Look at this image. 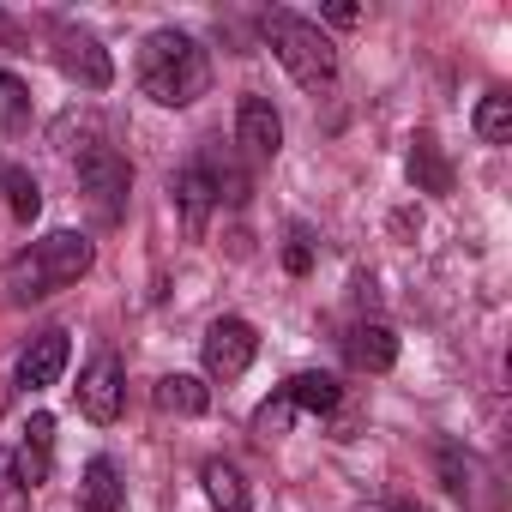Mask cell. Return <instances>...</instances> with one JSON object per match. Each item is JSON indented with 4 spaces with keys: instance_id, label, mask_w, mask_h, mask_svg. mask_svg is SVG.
I'll return each instance as SVG.
<instances>
[{
    "instance_id": "14",
    "label": "cell",
    "mask_w": 512,
    "mask_h": 512,
    "mask_svg": "<svg viewBox=\"0 0 512 512\" xmlns=\"http://www.w3.org/2000/svg\"><path fill=\"white\" fill-rule=\"evenodd\" d=\"M199 488L211 500V512H247V482L229 458H205L199 464Z\"/></svg>"
},
{
    "instance_id": "21",
    "label": "cell",
    "mask_w": 512,
    "mask_h": 512,
    "mask_svg": "<svg viewBox=\"0 0 512 512\" xmlns=\"http://www.w3.org/2000/svg\"><path fill=\"white\" fill-rule=\"evenodd\" d=\"M0 512H31V488L19 482V470H13L7 452H0Z\"/></svg>"
},
{
    "instance_id": "8",
    "label": "cell",
    "mask_w": 512,
    "mask_h": 512,
    "mask_svg": "<svg viewBox=\"0 0 512 512\" xmlns=\"http://www.w3.org/2000/svg\"><path fill=\"white\" fill-rule=\"evenodd\" d=\"M235 139H241V151H247L253 163H272V157L284 151V121H278V109H272L260 91H247V97L235 103Z\"/></svg>"
},
{
    "instance_id": "10",
    "label": "cell",
    "mask_w": 512,
    "mask_h": 512,
    "mask_svg": "<svg viewBox=\"0 0 512 512\" xmlns=\"http://www.w3.org/2000/svg\"><path fill=\"white\" fill-rule=\"evenodd\" d=\"M67 356H73L67 332H43V338H31V350L19 356V386H25V392L55 386V380H61V368H67Z\"/></svg>"
},
{
    "instance_id": "6",
    "label": "cell",
    "mask_w": 512,
    "mask_h": 512,
    "mask_svg": "<svg viewBox=\"0 0 512 512\" xmlns=\"http://www.w3.org/2000/svg\"><path fill=\"white\" fill-rule=\"evenodd\" d=\"M55 67H61L67 79H79L85 91H109V79H115L109 49H103L91 31H79V25H55Z\"/></svg>"
},
{
    "instance_id": "20",
    "label": "cell",
    "mask_w": 512,
    "mask_h": 512,
    "mask_svg": "<svg viewBox=\"0 0 512 512\" xmlns=\"http://www.w3.org/2000/svg\"><path fill=\"white\" fill-rule=\"evenodd\" d=\"M0 127H7V133L31 127V85L13 79V73H0Z\"/></svg>"
},
{
    "instance_id": "1",
    "label": "cell",
    "mask_w": 512,
    "mask_h": 512,
    "mask_svg": "<svg viewBox=\"0 0 512 512\" xmlns=\"http://www.w3.org/2000/svg\"><path fill=\"white\" fill-rule=\"evenodd\" d=\"M91 260H97L91 235H79V229H55V235L19 247L13 260L0 266V284H7L13 302H43V296L67 290V284H79V278L91 272Z\"/></svg>"
},
{
    "instance_id": "18",
    "label": "cell",
    "mask_w": 512,
    "mask_h": 512,
    "mask_svg": "<svg viewBox=\"0 0 512 512\" xmlns=\"http://www.w3.org/2000/svg\"><path fill=\"white\" fill-rule=\"evenodd\" d=\"M476 139H482V145H506V139H512V97H506V91H488V97L476 103Z\"/></svg>"
},
{
    "instance_id": "16",
    "label": "cell",
    "mask_w": 512,
    "mask_h": 512,
    "mask_svg": "<svg viewBox=\"0 0 512 512\" xmlns=\"http://www.w3.org/2000/svg\"><path fill=\"white\" fill-rule=\"evenodd\" d=\"M157 410L163 416H205L211 410V386L193 374H163L157 380Z\"/></svg>"
},
{
    "instance_id": "24",
    "label": "cell",
    "mask_w": 512,
    "mask_h": 512,
    "mask_svg": "<svg viewBox=\"0 0 512 512\" xmlns=\"http://www.w3.org/2000/svg\"><path fill=\"white\" fill-rule=\"evenodd\" d=\"M440 476H446V488L452 494H464L470 482H464V458H458V446H440Z\"/></svg>"
},
{
    "instance_id": "22",
    "label": "cell",
    "mask_w": 512,
    "mask_h": 512,
    "mask_svg": "<svg viewBox=\"0 0 512 512\" xmlns=\"http://www.w3.org/2000/svg\"><path fill=\"white\" fill-rule=\"evenodd\" d=\"M290 416H296V410H290L284 398H266L260 410H253V434H260V440H278V434L290 428Z\"/></svg>"
},
{
    "instance_id": "7",
    "label": "cell",
    "mask_w": 512,
    "mask_h": 512,
    "mask_svg": "<svg viewBox=\"0 0 512 512\" xmlns=\"http://www.w3.org/2000/svg\"><path fill=\"white\" fill-rule=\"evenodd\" d=\"M121 410H127V374H121V362L103 350V356H91L85 374H79V416L97 422V428H109Z\"/></svg>"
},
{
    "instance_id": "25",
    "label": "cell",
    "mask_w": 512,
    "mask_h": 512,
    "mask_svg": "<svg viewBox=\"0 0 512 512\" xmlns=\"http://www.w3.org/2000/svg\"><path fill=\"white\" fill-rule=\"evenodd\" d=\"M326 19H332V25H356L362 13H356V7H326Z\"/></svg>"
},
{
    "instance_id": "13",
    "label": "cell",
    "mask_w": 512,
    "mask_h": 512,
    "mask_svg": "<svg viewBox=\"0 0 512 512\" xmlns=\"http://www.w3.org/2000/svg\"><path fill=\"white\" fill-rule=\"evenodd\" d=\"M175 205H181L187 235L199 241V235H205V223H211V205H217V193H211V181H205V169H199V163L175 175Z\"/></svg>"
},
{
    "instance_id": "19",
    "label": "cell",
    "mask_w": 512,
    "mask_h": 512,
    "mask_svg": "<svg viewBox=\"0 0 512 512\" xmlns=\"http://www.w3.org/2000/svg\"><path fill=\"white\" fill-rule=\"evenodd\" d=\"M0 187H7V205H13L19 223H31V217L43 211V187H37L31 169H0Z\"/></svg>"
},
{
    "instance_id": "11",
    "label": "cell",
    "mask_w": 512,
    "mask_h": 512,
    "mask_svg": "<svg viewBox=\"0 0 512 512\" xmlns=\"http://www.w3.org/2000/svg\"><path fill=\"white\" fill-rule=\"evenodd\" d=\"M344 356H350V368H362V374H386V368L398 362V338H392V326L362 320V326H350Z\"/></svg>"
},
{
    "instance_id": "2",
    "label": "cell",
    "mask_w": 512,
    "mask_h": 512,
    "mask_svg": "<svg viewBox=\"0 0 512 512\" xmlns=\"http://www.w3.org/2000/svg\"><path fill=\"white\" fill-rule=\"evenodd\" d=\"M211 85V61L187 31H151L139 49V91L163 109H187L199 103Z\"/></svg>"
},
{
    "instance_id": "15",
    "label": "cell",
    "mask_w": 512,
    "mask_h": 512,
    "mask_svg": "<svg viewBox=\"0 0 512 512\" xmlns=\"http://www.w3.org/2000/svg\"><path fill=\"white\" fill-rule=\"evenodd\" d=\"M127 488H121V470L109 458H91L85 476H79V512H121Z\"/></svg>"
},
{
    "instance_id": "9",
    "label": "cell",
    "mask_w": 512,
    "mask_h": 512,
    "mask_svg": "<svg viewBox=\"0 0 512 512\" xmlns=\"http://www.w3.org/2000/svg\"><path fill=\"white\" fill-rule=\"evenodd\" d=\"M7 458H13V470H19L25 488L49 482V470H55V416L37 410V416L19 428V452H7Z\"/></svg>"
},
{
    "instance_id": "4",
    "label": "cell",
    "mask_w": 512,
    "mask_h": 512,
    "mask_svg": "<svg viewBox=\"0 0 512 512\" xmlns=\"http://www.w3.org/2000/svg\"><path fill=\"white\" fill-rule=\"evenodd\" d=\"M79 193L91 199L97 223H121L127 217V193H133V169L115 145H79Z\"/></svg>"
},
{
    "instance_id": "17",
    "label": "cell",
    "mask_w": 512,
    "mask_h": 512,
    "mask_svg": "<svg viewBox=\"0 0 512 512\" xmlns=\"http://www.w3.org/2000/svg\"><path fill=\"white\" fill-rule=\"evenodd\" d=\"M410 181H416V193H452V169H446L434 133H416L410 139Z\"/></svg>"
},
{
    "instance_id": "3",
    "label": "cell",
    "mask_w": 512,
    "mask_h": 512,
    "mask_svg": "<svg viewBox=\"0 0 512 512\" xmlns=\"http://www.w3.org/2000/svg\"><path fill=\"white\" fill-rule=\"evenodd\" d=\"M266 43L278 49L284 73H290L296 85L320 91V85L338 79V49H332V37H326L314 19H302V13H266Z\"/></svg>"
},
{
    "instance_id": "23",
    "label": "cell",
    "mask_w": 512,
    "mask_h": 512,
    "mask_svg": "<svg viewBox=\"0 0 512 512\" xmlns=\"http://www.w3.org/2000/svg\"><path fill=\"white\" fill-rule=\"evenodd\" d=\"M284 266H290L296 278H308V272H314V247H308V229H296V235H290V247H284Z\"/></svg>"
},
{
    "instance_id": "12",
    "label": "cell",
    "mask_w": 512,
    "mask_h": 512,
    "mask_svg": "<svg viewBox=\"0 0 512 512\" xmlns=\"http://www.w3.org/2000/svg\"><path fill=\"white\" fill-rule=\"evenodd\" d=\"M278 398H284L290 410H308V416H332V410L344 404V386H338L332 374L308 368V374H290V380L278 386Z\"/></svg>"
},
{
    "instance_id": "26",
    "label": "cell",
    "mask_w": 512,
    "mask_h": 512,
    "mask_svg": "<svg viewBox=\"0 0 512 512\" xmlns=\"http://www.w3.org/2000/svg\"><path fill=\"white\" fill-rule=\"evenodd\" d=\"M392 512H428V506H416V500H398V506H392Z\"/></svg>"
},
{
    "instance_id": "5",
    "label": "cell",
    "mask_w": 512,
    "mask_h": 512,
    "mask_svg": "<svg viewBox=\"0 0 512 512\" xmlns=\"http://www.w3.org/2000/svg\"><path fill=\"white\" fill-rule=\"evenodd\" d=\"M253 356H260V332H253L247 320H235V314L211 320L205 338H199V362H205V374H211L217 386L241 380V374L253 368Z\"/></svg>"
}]
</instances>
